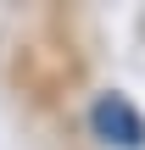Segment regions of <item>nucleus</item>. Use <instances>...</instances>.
<instances>
[{
  "instance_id": "nucleus-1",
  "label": "nucleus",
  "mask_w": 145,
  "mask_h": 150,
  "mask_svg": "<svg viewBox=\"0 0 145 150\" xmlns=\"http://www.w3.org/2000/svg\"><path fill=\"white\" fill-rule=\"evenodd\" d=\"M89 128H95L106 145H117V150H140L145 145V117L123 95H101V100L89 106Z\"/></svg>"
}]
</instances>
